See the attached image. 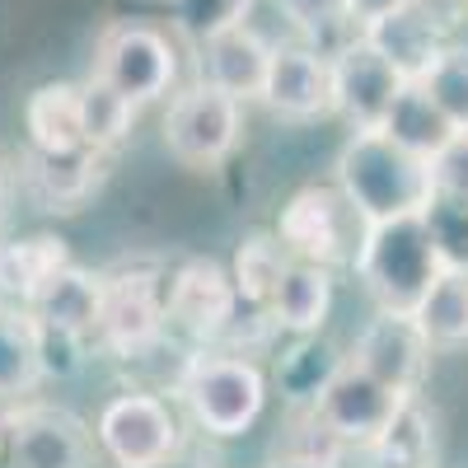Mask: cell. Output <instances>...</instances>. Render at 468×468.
Masks as SVG:
<instances>
[{
	"mask_svg": "<svg viewBox=\"0 0 468 468\" xmlns=\"http://www.w3.org/2000/svg\"><path fill=\"white\" fill-rule=\"evenodd\" d=\"M174 394L187 412V421L211 441H234L253 431V421L267 408V375L258 361H249L244 351H220L192 346L178 361Z\"/></svg>",
	"mask_w": 468,
	"mask_h": 468,
	"instance_id": "6da1fadb",
	"label": "cell"
},
{
	"mask_svg": "<svg viewBox=\"0 0 468 468\" xmlns=\"http://www.w3.org/2000/svg\"><path fill=\"white\" fill-rule=\"evenodd\" d=\"M337 187L346 202L370 220H394V216H417L431 197V165L421 154L388 141L379 127L351 132L337 150Z\"/></svg>",
	"mask_w": 468,
	"mask_h": 468,
	"instance_id": "7a4b0ae2",
	"label": "cell"
},
{
	"mask_svg": "<svg viewBox=\"0 0 468 468\" xmlns=\"http://www.w3.org/2000/svg\"><path fill=\"white\" fill-rule=\"evenodd\" d=\"M351 271L375 300V309H408L412 314V304L426 295V286L441 277V258L421 225V211L370 220L356 244V258H351Z\"/></svg>",
	"mask_w": 468,
	"mask_h": 468,
	"instance_id": "3957f363",
	"label": "cell"
},
{
	"mask_svg": "<svg viewBox=\"0 0 468 468\" xmlns=\"http://www.w3.org/2000/svg\"><path fill=\"white\" fill-rule=\"evenodd\" d=\"M94 445L112 468H154L183 454L178 408L150 388H122L94 417Z\"/></svg>",
	"mask_w": 468,
	"mask_h": 468,
	"instance_id": "277c9868",
	"label": "cell"
},
{
	"mask_svg": "<svg viewBox=\"0 0 468 468\" xmlns=\"http://www.w3.org/2000/svg\"><path fill=\"white\" fill-rule=\"evenodd\" d=\"M244 141V103L225 90L207 85L202 75L192 85L174 90L165 112V150L183 169H220Z\"/></svg>",
	"mask_w": 468,
	"mask_h": 468,
	"instance_id": "5b68a950",
	"label": "cell"
},
{
	"mask_svg": "<svg viewBox=\"0 0 468 468\" xmlns=\"http://www.w3.org/2000/svg\"><path fill=\"white\" fill-rule=\"evenodd\" d=\"M169 337L165 319V277L154 267H117L103 271V309H99V333L94 346L117 361L150 356Z\"/></svg>",
	"mask_w": 468,
	"mask_h": 468,
	"instance_id": "8992f818",
	"label": "cell"
},
{
	"mask_svg": "<svg viewBox=\"0 0 468 468\" xmlns=\"http://www.w3.org/2000/svg\"><path fill=\"white\" fill-rule=\"evenodd\" d=\"M366 234V216L346 202V192L333 183H309L291 192L282 216H277V239L286 244L291 258L324 262V267H351L356 244Z\"/></svg>",
	"mask_w": 468,
	"mask_h": 468,
	"instance_id": "52a82bcc",
	"label": "cell"
},
{
	"mask_svg": "<svg viewBox=\"0 0 468 468\" xmlns=\"http://www.w3.org/2000/svg\"><path fill=\"white\" fill-rule=\"evenodd\" d=\"M403 399H412V394H399V388H388L384 379H375L370 370H361L356 361L342 356V366L328 375V384L309 403V417L342 450H366L394 421Z\"/></svg>",
	"mask_w": 468,
	"mask_h": 468,
	"instance_id": "ba28073f",
	"label": "cell"
},
{
	"mask_svg": "<svg viewBox=\"0 0 468 468\" xmlns=\"http://www.w3.org/2000/svg\"><path fill=\"white\" fill-rule=\"evenodd\" d=\"M239 291H234L229 267L216 258H183L165 277V319L169 333L187 337L192 346H211L239 324Z\"/></svg>",
	"mask_w": 468,
	"mask_h": 468,
	"instance_id": "9c48e42d",
	"label": "cell"
},
{
	"mask_svg": "<svg viewBox=\"0 0 468 468\" xmlns=\"http://www.w3.org/2000/svg\"><path fill=\"white\" fill-rule=\"evenodd\" d=\"M94 75L127 94L136 108L165 99L178 80V48L165 28L127 19V24H112L99 37V52H94Z\"/></svg>",
	"mask_w": 468,
	"mask_h": 468,
	"instance_id": "30bf717a",
	"label": "cell"
},
{
	"mask_svg": "<svg viewBox=\"0 0 468 468\" xmlns=\"http://www.w3.org/2000/svg\"><path fill=\"white\" fill-rule=\"evenodd\" d=\"M0 445L15 468H94V426L52 403H19L0 417Z\"/></svg>",
	"mask_w": 468,
	"mask_h": 468,
	"instance_id": "8fae6325",
	"label": "cell"
},
{
	"mask_svg": "<svg viewBox=\"0 0 468 468\" xmlns=\"http://www.w3.org/2000/svg\"><path fill=\"white\" fill-rule=\"evenodd\" d=\"M108 178V154L94 145H70V150H37L24 145L15 183L24 187V197L43 211H80Z\"/></svg>",
	"mask_w": 468,
	"mask_h": 468,
	"instance_id": "7c38bea8",
	"label": "cell"
},
{
	"mask_svg": "<svg viewBox=\"0 0 468 468\" xmlns=\"http://www.w3.org/2000/svg\"><path fill=\"white\" fill-rule=\"evenodd\" d=\"M431 356L436 346L426 342V333L417 328L408 309H375V319L356 333V342L346 351V361H356L361 370H370L399 394H417L426 370H431Z\"/></svg>",
	"mask_w": 468,
	"mask_h": 468,
	"instance_id": "4fadbf2b",
	"label": "cell"
},
{
	"mask_svg": "<svg viewBox=\"0 0 468 468\" xmlns=\"http://www.w3.org/2000/svg\"><path fill=\"white\" fill-rule=\"evenodd\" d=\"M328 66H333V112L351 132L379 127L394 94L403 90V75L388 66L361 33L346 37L337 52H328Z\"/></svg>",
	"mask_w": 468,
	"mask_h": 468,
	"instance_id": "5bb4252c",
	"label": "cell"
},
{
	"mask_svg": "<svg viewBox=\"0 0 468 468\" xmlns=\"http://www.w3.org/2000/svg\"><path fill=\"white\" fill-rule=\"evenodd\" d=\"M282 122H319L333 112V66L328 52L304 43H277L258 99Z\"/></svg>",
	"mask_w": 468,
	"mask_h": 468,
	"instance_id": "9a60e30c",
	"label": "cell"
},
{
	"mask_svg": "<svg viewBox=\"0 0 468 468\" xmlns=\"http://www.w3.org/2000/svg\"><path fill=\"white\" fill-rule=\"evenodd\" d=\"M271 48L277 43H267L249 19H234V24L211 28L207 37H197V75L207 85L225 90L229 99L253 103V99H262Z\"/></svg>",
	"mask_w": 468,
	"mask_h": 468,
	"instance_id": "2e32d148",
	"label": "cell"
},
{
	"mask_svg": "<svg viewBox=\"0 0 468 468\" xmlns=\"http://www.w3.org/2000/svg\"><path fill=\"white\" fill-rule=\"evenodd\" d=\"M356 33L403 75V80H421V75L431 70V61L445 52V28H441L436 10L426 5V0H403V5H394L388 15L361 24Z\"/></svg>",
	"mask_w": 468,
	"mask_h": 468,
	"instance_id": "e0dca14e",
	"label": "cell"
},
{
	"mask_svg": "<svg viewBox=\"0 0 468 468\" xmlns=\"http://www.w3.org/2000/svg\"><path fill=\"white\" fill-rule=\"evenodd\" d=\"M328 314H333V267L291 258L267 300V324L291 337H309L328 324Z\"/></svg>",
	"mask_w": 468,
	"mask_h": 468,
	"instance_id": "ac0fdd59",
	"label": "cell"
},
{
	"mask_svg": "<svg viewBox=\"0 0 468 468\" xmlns=\"http://www.w3.org/2000/svg\"><path fill=\"white\" fill-rule=\"evenodd\" d=\"M99 309H103V271H90L80 262H66L48 282V291L33 300V314L43 324L85 333V337L99 333Z\"/></svg>",
	"mask_w": 468,
	"mask_h": 468,
	"instance_id": "d6986e66",
	"label": "cell"
},
{
	"mask_svg": "<svg viewBox=\"0 0 468 468\" xmlns=\"http://www.w3.org/2000/svg\"><path fill=\"white\" fill-rule=\"evenodd\" d=\"M70 262L66 239L57 234H28V239L0 244V295L33 309V300L48 291V282Z\"/></svg>",
	"mask_w": 468,
	"mask_h": 468,
	"instance_id": "ffe728a7",
	"label": "cell"
},
{
	"mask_svg": "<svg viewBox=\"0 0 468 468\" xmlns=\"http://www.w3.org/2000/svg\"><path fill=\"white\" fill-rule=\"evenodd\" d=\"M43 384L37 366V314L0 300V403H24Z\"/></svg>",
	"mask_w": 468,
	"mask_h": 468,
	"instance_id": "44dd1931",
	"label": "cell"
},
{
	"mask_svg": "<svg viewBox=\"0 0 468 468\" xmlns=\"http://www.w3.org/2000/svg\"><path fill=\"white\" fill-rule=\"evenodd\" d=\"M379 132H384L388 141H399L403 150L421 154V160H431V154H436L459 127L436 108V99L426 94L421 80H403V90L394 94V103H388V112H384Z\"/></svg>",
	"mask_w": 468,
	"mask_h": 468,
	"instance_id": "7402d4cb",
	"label": "cell"
},
{
	"mask_svg": "<svg viewBox=\"0 0 468 468\" xmlns=\"http://www.w3.org/2000/svg\"><path fill=\"white\" fill-rule=\"evenodd\" d=\"M24 132L37 150H70L85 145V117H80V85L48 80L24 99Z\"/></svg>",
	"mask_w": 468,
	"mask_h": 468,
	"instance_id": "603a6c76",
	"label": "cell"
},
{
	"mask_svg": "<svg viewBox=\"0 0 468 468\" xmlns=\"http://www.w3.org/2000/svg\"><path fill=\"white\" fill-rule=\"evenodd\" d=\"M361 454H370L375 468H436V417L412 394Z\"/></svg>",
	"mask_w": 468,
	"mask_h": 468,
	"instance_id": "cb8c5ba5",
	"label": "cell"
},
{
	"mask_svg": "<svg viewBox=\"0 0 468 468\" xmlns=\"http://www.w3.org/2000/svg\"><path fill=\"white\" fill-rule=\"evenodd\" d=\"M412 319L436 351L468 346V271H441L412 304Z\"/></svg>",
	"mask_w": 468,
	"mask_h": 468,
	"instance_id": "d4e9b609",
	"label": "cell"
},
{
	"mask_svg": "<svg viewBox=\"0 0 468 468\" xmlns=\"http://www.w3.org/2000/svg\"><path fill=\"white\" fill-rule=\"evenodd\" d=\"M286 262H291V253L277 239V229H253V234L239 239L234 262H229V277H234V291H239V300L253 309V314L267 319V300H271V291H277Z\"/></svg>",
	"mask_w": 468,
	"mask_h": 468,
	"instance_id": "484cf974",
	"label": "cell"
},
{
	"mask_svg": "<svg viewBox=\"0 0 468 468\" xmlns=\"http://www.w3.org/2000/svg\"><path fill=\"white\" fill-rule=\"evenodd\" d=\"M136 103L127 94H117L103 75H90V80H80V117H85V145L112 154L117 145H122L136 127Z\"/></svg>",
	"mask_w": 468,
	"mask_h": 468,
	"instance_id": "4316f807",
	"label": "cell"
},
{
	"mask_svg": "<svg viewBox=\"0 0 468 468\" xmlns=\"http://www.w3.org/2000/svg\"><path fill=\"white\" fill-rule=\"evenodd\" d=\"M421 225H426V234H431L441 271H468V197L431 192L426 207H421Z\"/></svg>",
	"mask_w": 468,
	"mask_h": 468,
	"instance_id": "83f0119b",
	"label": "cell"
},
{
	"mask_svg": "<svg viewBox=\"0 0 468 468\" xmlns=\"http://www.w3.org/2000/svg\"><path fill=\"white\" fill-rule=\"evenodd\" d=\"M342 366V356H333V346L319 342V333L295 337V346L277 361V379L295 403H314V394L328 384V375Z\"/></svg>",
	"mask_w": 468,
	"mask_h": 468,
	"instance_id": "f1b7e54d",
	"label": "cell"
},
{
	"mask_svg": "<svg viewBox=\"0 0 468 468\" xmlns=\"http://www.w3.org/2000/svg\"><path fill=\"white\" fill-rule=\"evenodd\" d=\"M426 94L436 99V108L450 117L459 132H468V48L445 43V52L431 61V70L421 75Z\"/></svg>",
	"mask_w": 468,
	"mask_h": 468,
	"instance_id": "f546056e",
	"label": "cell"
},
{
	"mask_svg": "<svg viewBox=\"0 0 468 468\" xmlns=\"http://www.w3.org/2000/svg\"><path fill=\"white\" fill-rule=\"evenodd\" d=\"M90 346L94 337L85 333H70V328H52L37 319V366H43L48 384H66L90 366Z\"/></svg>",
	"mask_w": 468,
	"mask_h": 468,
	"instance_id": "4dcf8cb0",
	"label": "cell"
},
{
	"mask_svg": "<svg viewBox=\"0 0 468 468\" xmlns=\"http://www.w3.org/2000/svg\"><path fill=\"white\" fill-rule=\"evenodd\" d=\"M282 10V19H291V28H300L304 37H319V33H333L346 19V0H271Z\"/></svg>",
	"mask_w": 468,
	"mask_h": 468,
	"instance_id": "1f68e13d",
	"label": "cell"
},
{
	"mask_svg": "<svg viewBox=\"0 0 468 468\" xmlns=\"http://www.w3.org/2000/svg\"><path fill=\"white\" fill-rule=\"evenodd\" d=\"M426 165H431V192L468 197V132H454Z\"/></svg>",
	"mask_w": 468,
	"mask_h": 468,
	"instance_id": "d6a6232c",
	"label": "cell"
},
{
	"mask_svg": "<svg viewBox=\"0 0 468 468\" xmlns=\"http://www.w3.org/2000/svg\"><path fill=\"white\" fill-rule=\"evenodd\" d=\"M174 10H178V24L192 37H207L211 28H225L234 19H244L249 0H174Z\"/></svg>",
	"mask_w": 468,
	"mask_h": 468,
	"instance_id": "836d02e7",
	"label": "cell"
},
{
	"mask_svg": "<svg viewBox=\"0 0 468 468\" xmlns=\"http://www.w3.org/2000/svg\"><path fill=\"white\" fill-rule=\"evenodd\" d=\"M271 468H333V454L328 450H286L271 459Z\"/></svg>",
	"mask_w": 468,
	"mask_h": 468,
	"instance_id": "e575fe53",
	"label": "cell"
},
{
	"mask_svg": "<svg viewBox=\"0 0 468 468\" xmlns=\"http://www.w3.org/2000/svg\"><path fill=\"white\" fill-rule=\"evenodd\" d=\"M394 5H403V0H346V19L351 24H370V19H379V15H388Z\"/></svg>",
	"mask_w": 468,
	"mask_h": 468,
	"instance_id": "d590c367",
	"label": "cell"
},
{
	"mask_svg": "<svg viewBox=\"0 0 468 468\" xmlns=\"http://www.w3.org/2000/svg\"><path fill=\"white\" fill-rule=\"evenodd\" d=\"M10 202H15V169H10L5 154H0V225L10 216Z\"/></svg>",
	"mask_w": 468,
	"mask_h": 468,
	"instance_id": "8d00e7d4",
	"label": "cell"
},
{
	"mask_svg": "<svg viewBox=\"0 0 468 468\" xmlns=\"http://www.w3.org/2000/svg\"><path fill=\"white\" fill-rule=\"evenodd\" d=\"M154 468H211V463H207V459H197V454H187V450H183V454H174V459H165V463H154Z\"/></svg>",
	"mask_w": 468,
	"mask_h": 468,
	"instance_id": "74e56055",
	"label": "cell"
},
{
	"mask_svg": "<svg viewBox=\"0 0 468 468\" xmlns=\"http://www.w3.org/2000/svg\"><path fill=\"white\" fill-rule=\"evenodd\" d=\"M0 468H15V463H10V454H5V445H0Z\"/></svg>",
	"mask_w": 468,
	"mask_h": 468,
	"instance_id": "f35d334b",
	"label": "cell"
},
{
	"mask_svg": "<svg viewBox=\"0 0 468 468\" xmlns=\"http://www.w3.org/2000/svg\"><path fill=\"white\" fill-rule=\"evenodd\" d=\"M454 5H468V0H454Z\"/></svg>",
	"mask_w": 468,
	"mask_h": 468,
	"instance_id": "ab89813d",
	"label": "cell"
},
{
	"mask_svg": "<svg viewBox=\"0 0 468 468\" xmlns=\"http://www.w3.org/2000/svg\"><path fill=\"white\" fill-rule=\"evenodd\" d=\"M0 300H5V295H0Z\"/></svg>",
	"mask_w": 468,
	"mask_h": 468,
	"instance_id": "60d3db41",
	"label": "cell"
}]
</instances>
